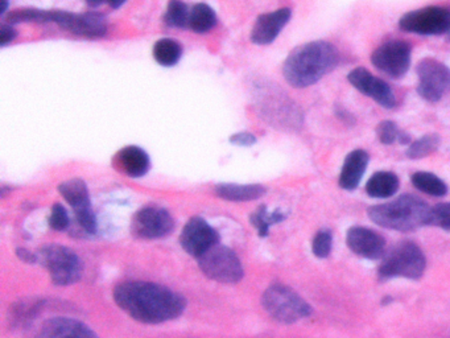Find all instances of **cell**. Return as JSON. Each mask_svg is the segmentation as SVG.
Masks as SVG:
<instances>
[{"label":"cell","instance_id":"obj_1","mask_svg":"<svg viewBox=\"0 0 450 338\" xmlns=\"http://www.w3.org/2000/svg\"><path fill=\"white\" fill-rule=\"evenodd\" d=\"M114 300L121 311L143 324L174 320L185 311L186 302L172 289L148 282H126L115 287Z\"/></svg>","mask_w":450,"mask_h":338},{"label":"cell","instance_id":"obj_2","mask_svg":"<svg viewBox=\"0 0 450 338\" xmlns=\"http://www.w3.org/2000/svg\"><path fill=\"white\" fill-rule=\"evenodd\" d=\"M339 62V52L328 41H311L297 46L286 57L283 74L286 82L296 89L312 86L334 69Z\"/></svg>","mask_w":450,"mask_h":338},{"label":"cell","instance_id":"obj_3","mask_svg":"<svg viewBox=\"0 0 450 338\" xmlns=\"http://www.w3.org/2000/svg\"><path fill=\"white\" fill-rule=\"evenodd\" d=\"M429 213L431 208L424 201L412 194H403L395 201L369 209V217L376 225L398 232H411L429 225Z\"/></svg>","mask_w":450,"mask_h":338},{"label":"cell","instance_id":"obj_4","mask_svg":"<svg viewBox=\"0 0 450 338\" xmlns=\"http://www.w3.org/2000/svg\"><path fill=\"white\" fill-rule=\"evenodd\" d=\"M425 267L426 260L421 249L414 242H400L384 255L379 275L383 279H419Z\"/></svg>","mask_w":450,"mask_h":338},{"label":"cell","instance_id":"obj_5","mask_svg":"<svg viewBox=\"0 0 450 338\" xmlns=\"http://www.w3.org/2000/svg\"><path fill=\"white\" fill-rule=\"evenodd\" d=\"M261 304L274 320L283 324H294L312 313L311 305L301 296L283 284L267 288L261 297Z\"/></svg>","mask_w":450,"mask_h":338},{"label":"cell","instance_id":"obj_6","mask_svg":"<svg viewBox=\"0 0 450 338\" xmlns=\"http://www.w3.org/2000/svg\"><path fill=\"white\" fill-rule=\"evenodd\" d=\"M39 262L48 269L53 284L69 286L81 278L82 266L77 254L60 244L45 246L39 252Z\"/></svg>","mask_w":450,"mask_h":338},{"label":"cell","instance_id":"obj_7","mask_svg":"<svg viewBox=\"0 0 450 338\" xmlns=\"http://www.w3.org/2000/svg\"><path fill=\"white\" fill-rule=\"evenodd\" d=\"M201 271L211 280L225 284H235L244 277L242 263L234 252L216 244L199 258Z\"/></svg>","mask_w":450,"mask_h":338},{"label":"cell","instance_id":"obj_8","mask_svg":"<svg viewBox=\"0 0 450 338\" xmlns=\"http://www.w3.org/2000/svg\"><path fill=\"white\" fill-rule=\"evenodd\" d=\"M400 29L421 36L444 35L450 31V9L425 7L411 11L399 20Z\"/></svg>","mask_w":450,"mask_h":338},{"label":"cell","instance_id":"obj_9","mask_svg":"<svg viewBox=\"0 0 450 338\" xmlns=\"http://www.w3.org/2000/svg\"><path fill=\"white\" fill-rule=\"evenodd\" d=\"M412 46L404 40L381 44L371 54L372 65L392 79H403L411 66Z\"/></svg>","mask_w":450,"mask_h":338},{"label":"cell","instance_id":"obj_10","mask_svg":"<svg viewBox=\"0 0 450 338\" xmlns=\"http://www.w3.org/2000/svg\"><path fill=\"white\" fill-rule=\"evenodd\" d=\"M416 73L419 77L416 90L425 101L436 104L450 91V68L440 61L424 59L419 62Z\"/></svg>","mask_w":450,"mask_h":338},{"label":"cell","instance_id":"obj_11","mask_svg":"<svg viewBox=\"0 0 450 338\" xmlns=\"http://www.w3.org/2000/svg\"><path fill=\"white\" fill-rule=\"evenodd\" d=\"M174 221L165 209L147 207L140 209L131 224L132 234L141 239H159L174 232Z\"/></svg>","mask_w":450,"mask_h":338},{"label":"cell","instance_id":"obj_12","mask_svg":"<svg viewBox=\"0 0 450 338\" xmlns=\"http://www.w3.org/2000/svg\"><path fill=\"white\" fill-rule=\"evenodd\" d=\"M219 242L216 229L201 217H193L186 222L180 235L182 249L194 258L202 257Z\"/></svg>","mask_w":450,"mask_h":338},{"label":"cell","instance_id":"obj_13","mask_svg":"<svg viewBox=\"0 0 450 338\" xmlns=\"http://www.w3.org/2000/svg\"><path fill=\"white\" fill-rule=\"evenodd\" d=\"M349 82L364 96H370L384 109H392L396 104V98L390 85L383 79L372 76L364 68L351 70L347 76Z\"/></svg>","mask_w":450,"mask_h":338},{"label":"cell","instance_id":"obj_14","mask_svg":"<svg viewBox=\"0 0 450 338\" xmlns=\"http://www.w3.org/2000/svg\"><path fill=\"white\" fill-rule=\"evenodd\" d=\"M61 28L76 35L85 37H101L107 34V23L99 14H70L65 11H53V21Z\"/></svg>","mask_w":450,"mask_h":338},{"label":"cell","instance_id":"obj_15","mask_svg":"<svg viewBox=\"0 0 450 338\" xmlns=\"http://www.w3.org/2000/svg\"><path fill=\"white\" fill-rule=\"evenodd\" d=\"M346 242L351 252L367 259L381 258L386 252L384 238L366 227L350 229Z\"/></svg>","mask_w":450,"mask_h":338},{"label":"cell","instance_id":"obj_16","mask_svg":"<svg viewBox=\"0 0 450 338\" xmlns=\"http://www.w3.org/2000/svg\"><path fill=\"white\" fill-rule=\"evenodd\" d=\"M291 15V9H280L259 16L252 28V43L258 45L274 43L281 29L288 24Z\"/></svg>","mask_w":450,"mask_h":338},{"label":"cell","instance_id":"obj_17","mask_svg":"<svg viewBox=\"0 0 450 338\" xmlns=\"http://www.w3.org/2000/svg\"><path fill=\"white\" fill-rule=\"evenodd\" d=\"M37 338H98V336L81 321L54 317L44 322Z\"/></svg>","mask_w":450,"mask_h":338},{"label":"cell","instance_id":"obj_18","mask_svg":"<svg viewBox=\"0 0 450 338\" xmlns=\"http://www.w3.org/2000/svg\"><path fill=\"white\" fill-rule=\"evenodd\" d=\"M369 154L364 149H354L347 155L339 174V187L345 191H354L364 177L369 164Z\"/></svg>","mask_w":450,"mask_h":338},{"label":"cell","instance_id":"obj_19","mask_svg":"<svg viewBox=\"0 0 450 338\" xmlns=\"http://www.w3.org/2000/svg\"><path fill=\"white\" fill-rule=\"evenodd\" d=\"M116 165L123 174L138 179L149 171V156L144 149L136 146L124 147L115 157Z\"/></svg>","mask_w":450,"mask_h":338},{"label":"cell","instance_id":"obj_20","mask_svg":"<svg viewBox=\"0 0 450 338\" xmlns=\"http://www.w3.org/2000/svg\"><path fill=\"white\" fill-rule=\"evenodd\" d=\"M59 191L70 207L74 209L76 216L87 210H93L90 204L87 185L81 179H71L68 182H62Z\"/></svg>","mask_w":450,"mask_h":338},{"label":"cell","instance_id":"obj_21","mask_svg":"<svg viewBox=\"0 0 450 338\" xmlns=\"http://www.w3.org/2000/svg\"><path fill=\"white\" fill-rule=\"evenodd\" d=\"M43 299H23L9 308V324L14 328H24L29 325L44 309Z\"/></svg>","mask_w":450,"mask_h":338},{"label":"cell","instance_id":"obj_22","mask_svg":"<svg viewBox=\"0 0 450 338\" xmlns=\"http://www.w3.org/2000/svg\"><path fill=\"white\" fill-rule=\"evenodd\" d=\"M216 194L221 199L234 202H247L258 199L266 193V188L258 184L239 185V184H219L216 187Z\"/></svg>","mask_w":450,"mask_h":338},{"label":"cell","instance_id":"obj_23","mask_svg":"<svg viewBox=\"0 0 450 338\" xmlns=\"http://www.w3.org/2000/svg\"><path fill=\"white\" fill-rule=\"evenodd\" d=\"M399 189L398 176L392 172L381 171L371 176L366 185V192L372 199H389Z\"/></svg>","mask_w":450,"mask_h":338},{"label":"cell","instance_id":"obj_24","mask_svg":"<svg viewBox=\"0 0 450 338\" xmlns=\"http://www.w3.org/2000/svg\"><path fill=\"white\" fill-rule=\"evenodd\" d=\"M182 48L172 39H161L154 46V57L163 66H174L181 59Z\"/></svg>","mask_w":450,"mask_h":338},{"label":"cell","instance_id":"obj_25","mask_svg":"<svg viewBox=\"0 0 450 338\" xmlns=\"http://www.w3.org/2000/svg\"><path fill=\"white\" fill-rule=\"evenodd\" d=\"M412 184L416 189L424 192L433 197H442L446 194L448 187L446 184L439 179L436 174L429 172H416L412 174Z\"/></svg>","mask_w":450,"mask_h":338},{"label":"cell","instance_id":"obj_26","mask_svg":"<svg viewBox=\"0 0 450 338\" xmlns=\"http://www.w3.org/2000/svg\"><path fill=\"white\" fill-rule=\"evenodd\" d=\"M216 24L214 11L206 4H196L189 15V24L191 29L197 34H205Z\"/></svg>","mask_w":450,"mask_h":338},{"label":"cell","instance_id":"obj_27","mask_svg":"<svg viewBox=\"0 0 450 338\" xmlns=\"http://www.w3.org/2000/svg\"><path fill=\"white\" fill-rule=\"evenodd\" d=\"M284 219H286V214H283L280 210H275L272 213H269L267 208L264 205H261L260 208L256 209V212H254V214L251 216V224L252 226H255L260 237H267L269 227L284 221Z\"/></svg>","mask_w":450,"mask_h":338},{"label":"cell","instance_id":"obj_28","mask_svg":"<svg viewBox=\"0 0 450 338\" xmlns=\"http://www.w3.org/2000/svg\"><path fill=\"white\" fill-rule=\"evenodd\" d=\"M440 136L436 134H429L424 135L420 139L414 141L409 147H408L407 156L412 160L417 159H423L425 156L432 155L433 152H436L440 147Z\"/></svg>","mask_w":450,"mask_h":338},{"label":"cell","instance_id":"obj_29","mask_svg":"<svg viewBox=\"0 0 450 338\" xmlns=\"http://www.w3.org/2000/svg\"><path fill=\"white\" fill-rule=\"evenodd\" d=\"M9 23H52L53 11H41L36 9H16L7 18Z\"/></svg>","mask_w":450,"mask_h":338},{"label":"cell","instance_id":"obj_30","mask_svg":"<svg viewBox=\"0 0 450 338\" xmlns=\"http://www.w3.org/2000/svg\"><path fill=\"white\" fill-rule=\"evenodd\" d=\"M189 9L181 0H171L165 12V23L169 26L184 28L189 24Z\"/></svg>","mask_w":450,"mask_h":338},{"label":"cell","instance_id":"obj_31","mask_svg":"<svg viewBox=\"0 0 450 338\" xmlns=\"http://www.w3.org/2000/svg\"><path fill=\"white\" fill-rule=\"evenodd\" d=\"M429 225L439 226L445 230H450V204L444 202L434 205L429 213Z\"/></svg>","mask_w":450,"mask_h":338},{"label":"cell","instance_id":"obj_32","mask_svg":"<svg viewBox=\"0 0 450 338\" xmlns=\"http://www.w3.org/2000/svg\"><path fill=\"white\" fill-rule=\"evenodd\" d=\"M331 242H333V238H331V233L329 230H321L313 239V254L317 258L329 257L330 252H331Z\"/></svg>","mask_w":450,"mask_h":338},{"label":"cell","instance_id":"obj_33","mask_svg":"<svg viewBox=\"0 0 450 338\" xmlns=\"http://www.w3.org/2000/svg\"><path fill=\"white\" fill-rule=\"evenodd\" d=\"M376 135L383 144H394L395 141H398L400 130L398 126L391 121H383L378 124L376 127Z\"/></svg>","mask_w":450,"mask_h":338},{"label":"cell","instance_id":"obj_34","mask_svg":"<svg viewBox=\"0 0 450 338\" xmlns=\"http://www.w3.org/2000/svg\"><path fill=\"white\" fill-rule=\"evenodd\" d=\"M70 219L69 214L66 212V209L64 208L60 204L53 205L51 210V216H49V226L56 232H64L68 229Z\"/></svg>","mask_w":450,"mask_h":338},{"label":"cell","instance_id":"obj_35","mask_svg":"<svg viewBox=\"0 0 450 338\" xmlns=\"http://www.w3.org/2000/svg\"><path fill=\"white\" fill-rule=\"evenodd\" d=\"M230 141L234 143L236 146L249 147V146H252V144L256 141V139H255L254 135L249 134V132H241V134H236L234 136H231Z\"/></svg>","mask_w":450,"mask_h":338},{"label":"cell","instance_id":"obj_36","mask_svg":"<svg viewBox=\"0 0 450 338\" xmlns=\"http://www.w3.org/2000/svg\"><path fill=\"white\" fill-rule=\"evenodd\" d=\"M16 37V31L11 26H1L0 29V45L6 46L7 44L14 41V39Z\"/></svg>","mask_w":450,"mask_h":338},{"label":"cell","instance_id":"obj_37","mask_svg":"<svg viewBox=\"0 0 450 338\" xmlns=\"http://www.w3.org/2000/svg\"><path fill=\"white\" fill-rule=\"evenodd\" d=\"M16 255L20 260H23L24 263H29V264H35L36 262H39V255L35 252H29L26 249H18L16 250Z\"/></svg>","mask_w":450,"mask_h":338},{"label":"cell","instance_id":"obj_38","mask_svg":"<svg viewBox=\"0 0 450 338\" xmlns=\"http://www.w3.org/2000/svg\"><path fill=\"white\" fill-rule=\"evenodd\" d=\"M87 4L90 6V7H99L101 4H104V3H107L110 7H113V9H119L121 7L124 3H126V0H85Z\"/></svg>","mask_w":450,"mask_h":338},{"label":"cell","instance_id":"obj_39","mask_svg":"<svg viewBox=\"0 0 450 338\" xmlns=\"http://www.w3.org/2000/svg\"><path fill=\"white\" fill-rule=\"evenodd\" d=\"M448 41H450V31L448 32Z\"/></svg>","mask_w":450,"mask_h":338}]
</instances>
